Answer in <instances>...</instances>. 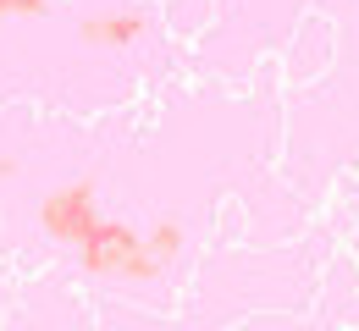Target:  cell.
I'll return each instance as SVG.
<instances>
[{"label": "cell", "mask_w": 359, "mask_h": 331, "mask_svg": "<svg viewBox=\"0 0 359 331\" xmlns=\"http://www.w3.org/2000/svg\"><path fill=\"white\" fill-rule=\"evenodd\" d=\"M50 6L45 0H0V22H11V17H45Z\"/></svg>", "instance_id": "obj_5"}, {"label": "cell", "mask_w": 359, "mask_h": 331, "mask_svg": "<svg viewBox=\"0 0 359 331\" xmlns=\"http://www.w3.org/2000/svg\"><path fill=\"white\" fill-rule=\"evenodd\" d=\"M144 243H149V254L166 265V260H177V248H182V227L172 221V216H166V221H155V227L144 232Z\"/></svg>", "instance_id": "obj_4"}, {"label": "cell", "mask_w": 359, "mask_h": 331, "mask_svg": "<svg viewBox=\"0 0 359 331\" xmlns=\"http://www.w3.org/2000/svg\"><path fill=\"white\" fill-rule=\"evenodd\" d=\"M138 34H144V17L138 11H100L89 22H78V39L100 45V50H128Z\"/></svg>", "instance_id": "obj_3"}, {"label": "cell", "mask_w": 359, "mask_h": 331, "mask_svg": "<svg viewBox=\"0 0 359 331\" xmlns=\"http://www.w3.org/2000/svg\"><path fill=\"white\" fill-rule=\"evenodd\" d=\"M17 171H22V160H0V183H11Z\"/></svg>", "instance_id": "obj_6"}, {"label": "cell", "mask_w": 359, "mask_h": 331, "mask_svg": "<svg viewBox=\"0 0 359 331\" xmlns=\"http://www.w3.org/2000/svg\"><path fill=\"white\" fill-rule=\"evenodd\" d=\"M94 221H100V193H94V177L61 183V188L39 204V227H45V237H50V243H67V248L89 232Z\"/></svg>", "instance_id": "obj_2"}, {"label": "cell", "mask_w": 359, "mask_h": 331, "mask_svg": "<svg viewBox=\"0 0 359 331\" xmlns=\"http://www.w3.org/2000/svg\"><path fill=\"white\" fill-rule=\"evenodd\" d=\"M72 254H78V265H83L89 276H111V282H155V276L166 271V265L149 254L144 232L122 227V221H105V216L72 243Z\"/></svg>", "instance_id": "obj_1"}]
</instances>
